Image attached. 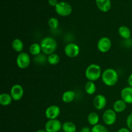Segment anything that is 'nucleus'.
<instances>
[{
    "label": "nucleus",
    "mask_w": 132,
    "mask_h": 132,
    "mask_svg": "<svg viewBox=\"0 0 132 132\" xmlns=\"http://www.w3.org/2000/svg\"><path fill=\"white\" fill-rule=\"evenodd\" d=\"M16 64L20 69H26L31 63V58L29 54L24 52L19 53L16 57Z\"/></svg>",
    "instance_id": "nucleus-5"
},
{
    "label": "nucleus",
    "mask_w": 132,
    "mask_h": 132,
    "mask_svg": "<svg viewBox=\"0 0 132 132\" xmlns=\"http://www.w3.org/2000/svg\"><path fill=\"white\" fill-rule=\"evenodd\" d=\"M10 94L12 97L13 101H18L23 98L24 95V89L21 85L15 84L12 86Z\"/></svg>",
    "instance_id": "nucleus-11"
},
{
    "label": "nucleus",
    "mask_w": 132,
    "mask_h": 132,
    "mask_svg": "<svg viewBox=\"0 0 132 132\" xmlns=\"http://www.w3.org/2000/svg\"><path fill=\"white\" fill-rule=\"evenodd\" d=\"M85 92L88 94V95H94L97 91V86L96 85L94 82L90 81H88L85 84Z\"/></svg>",
    "instance_id": "nucleus-20"
},
{
    "label": "nucleus",
    "mask_w": 132,
    "mask_h": 132,
    "mask_svg": "<svg viewBox=\"0 0 132 132\" xmlns=\"http://www.w3.org/2000/svg\"><path fill=\"white\" fill-rule=\"evenodd\" d=\"M58 1L57 0H48V4L52 6H54L55 7L58 3Z\"/></svg>",
    "instance_id": "nucleus-29"
},
{
    "label": "nucleus",
    "mask_w": 132,
    "mask_h": 132,
    "mask_svg": "<svg viewBox=\"0 0 132 132\" xmlns=\"http://www.w3.org/2000/svg\"><path fill=\"white\" fill-rule=\"evenodd\" d=\"M63 124L57 119L48 120L45 123V130L48 132H59L62 129Z\"/></svg>",
    "instance_id": "nucleus-9"
},
{
    "label": "nucleus",
    "mask_w": 132,
    "mask_h": 132,
    "mask_svg": "<svg viewBox=\"0 0 132 132\" xmlns=\"http://www.w3.org/2000/svg\"><path fill=\"white\" fill-rule=\"evenodd\" d=\"M118 33L120 37H122L123 39L126 40L131 38V32L130 28L125 25L121 26L118 29Z\"/></svg>",
    "instance_id": "nucleus-16"
},
{
    "label": "nucleus",
    "mask_w": 132,
    "mask_h": 132,
    "mask_svg": "<svg viewBox=\"0 0 132 132\" xmlns=\"http://www.w3.org/2000/svg\"><path fill=\"white\" fill-rule=\"evenodd\" d=\"M55 11L61 16L67 17L72 14V6L66 1H60L55 6Z\"/></svg>",
    "instance_id": "nucleus-4"
},
{
    "label": "nucleus",
    "mask_w": 132,
    "mask_h": 132,
    "mask_svg": "<svg viewBox=\"0 0 132 132\" xmlns=\"http://www.w3.org/2000/svg\"><path fill=\"white\" fill-rule=\"evenodd\" d=\"M12 48L16 52H22L24 48V43L20 39L15 38L12 42Z\"/></svg>",
    "instance_id": "nucleus-19"
},
{
    "label": "nucleus",
    "mask_w": 132,
    "mask_h": 132,
    "mask_svg": "<svg viewBox=\"0 0 132 132\" xmlns=\"http://www.w3.org/2000/svg\"><path fill=\"white\" fill-rule=\"evenodd\" d=\"M92 132H108V130L104 125L98 124L93 126L92 128Z\"/></svg>",
    "instance_id": "nucleus-27"
},
{
    "label": "nucleus",
    "mask_w": 132,
    "mask_h": 132,
    "mask_svg": "<svg viewBox=\"0 0 132 132\" xmlns=\"http://www.w3.org/2000/svg\"><path fill=\"white\" fill-rule=\"evenodd\" d=\"M13 99L11 95L8 93H2L0 95V104L3 106H7L11 104Z\"/></svg>",
    "instance_id": "nucleus-18"
},
{
    "label": "nucleus",
    "mask_w": 132,
    "mask_h": 132,
    "mask_svg": "<svg viewBox=\"0 0 132 132\" xmlns=\"http://www.w3.org/2000/svg\"><path fill=\"white\" fill-rule=\"evenodd\" d=\"M76 98V93L73 90H67L65 91L62 95V101L64 103H70Z\"/></svg>",
    "instance_id": "nucleus-17"
},
{
    "label": "nucleus",
    "mask_w": 132,
    "mask_h": 132,
    "mask_svg": "<svg viewBox=\"0 0 132 132\" xmlns=\"http://www.w3.org/2000/svg\"><path fill=\"white\" fill-rule=\"evenodd\" d=\"M87 121L90 125L93 126H95L99 124V116L96 112H90L88 116Z\"/></svg>",
    "instance_id": "nucleus-21"
},
{
    "label": "nucleus",
    "mask_w": 132,
    "mask_h": 132,
    "mask_svg": "<svg viewBox=\"0 0 132 132\" xmlns=\"http://www.w3.org/2000/svg\"><path fill=\"white\" fill-rule=\"evenodd\" d=\"M62 130L64 132H76L77 127L73 122L71 121H67L63 123Z\"/></svg>",
    "instance_id": "nucleus-22"
},
{
    "label": "nucleus",
    "mask_w": 132,
    "mask_h": 132,
    "mask_svg": "<svg viewBox=\"0 0 132 132\" xmlns=\"http://www.w3.org/2000/svg\"><path fill=\"white\" fill-rule=\"evenodd\" d=\"M121 97L127 104H132V87L128 86L123 88L121 91Z\"/></svg>",
    "instance_id": "nucleus-13"
},
{
    "label": "nucleus",
    "mask_w": 132,
    "mask_h": 132,
    "mask_svg": "<svg viewBox=\"0 0 132 132\" xmlns=\"http://www.w3.org/2000/svg\"><path fill=\"white\" fill-rule=\"evenodd\" d=\"M107 104V99L104 95L98 94L93 99V105L97 110H102L106 107Z\"/></svg>",
    "instance_id": "nucleus-12"
},
{
    "label": "nucleus",
    "mask_w": 132,
    "mask_h": 132,
    "mask_svg": "<svg viewBox=\"0 0 132 132\" xmlns=\"http://www.w3.org/2000/svg\"><path fill=\"white\" fill-rule=\"evenodd\" d=\"M117 132H131L128 128H121L117 131Z\"/></svg>",
    "instance_id": "nucleus-32"
},
{
    "label": "nucleus",
    "mask_w": 132,
    "mask_h": 132,
    "mask_svg": "<svg viewBox=\"0 0 132 132\" xmlns=\"http://www.w3.org/2000/svg\"><path fill=\"white\" fill-rule=\"evenodd\" d=\"M47 57L48 55L43 53V54H40L35 56L34 57V61L36 64L43 65V64H45L47 62Z\"/></svg>",
    "instance_id": "nucleus-24"
},
{
    "label": "nucleus",
    "mask_w": 132,
    "mask_h": 132,
    "mask_svg": "<svg viewBox=\"0 0 132 132\" xmlns=\"http://www.w3.org/2000/svg\"><path fill=\"white\" fill-rule=\"evenodd\" d=\"M103 121L107 126H112L117 121V113L113 109H107L103 114Z\"/></svg>",
    "instance_id": "nucleus-7"
},
{
    "label": "nucleus",
    "mask_w": 132,
    "mask_h": 132,
    "mask_svg": "<svg viewBox=\"0 0 132 132\" xmlns=\"http://www.w3.org/2000/svg\"><path fill=\"white\" fill-rule=\"evenodd\" d=\"M97 7L103 12H107L112 7L111 0H95Z\"/></svg>",
    "instance_id": "nucleus-14"
},
{
    "label": "nucleus",
    "mask_w": 132,
    "mask_h": 132,
    "mask_svg": "<svg viewBox=\"0 0 132 132\" xmlns=\"http://www.w3.org/2000/svg\"><path fill=\"white\" fill-rule=\"evenodd\" d=\"M61 113V109L59 106L52 104L47 107L45 110V117L48 120L55 119L59 116Z\"/></svg>",
    "instance_id": "nucleus-10"
},
{
    "label": "nucleus",
    "mask_w": 132,
    "mask_h": 132,
    "mask_svg": "<svg viewBox=\"0 0 132 132\" xmlns=\"http://www.w3.org/2000/svg\"><path fill=\"white\" fill-rule=\"evenodd\" d=\"M64 52L68 57H77L80 53V47L76 43H70L64 46Z\"/></svg>",
    "instance_id": "nucleus-6"
},
{
    "label": "nucleus",
    "mask_w": 132,
    "mask_h": 132,
    "mask_svg": "<svg viewBox=\"0 0 132 132\" xmlns=\"http://www.w3.org/2000/svg\"><path fill=\"white\" fill-rule=\"evenodd\" d=\"M126 126L130 130L132 131V113L129 114L126 118Z\"/></svg>",
    "instance_id": "nucleus-28"
},
{
    "label": "nucleus",
    "mask_w": 132,
    "mask_h": 132,
    "mask_svg": "<svg viewBox=\"0 0 132 132\" xmlns=\"http://www.w3.org/2000/svg\"><path fill=\"white\" fill-rule=\"evenodd\" d=\"M127 104L122 99H118L113 103V110L116 113H122L126 109Z\"/></svg>",
    "instance_id": "nucleus-15"
},
{
    "label": "nucleus",
    "mask_w": 132,
    "mask_h": 132,
    "mask_svg": "<svg viewBox=\"0 0 132 132\" xmlns=\"http://www.w3.org/2000/svg\"><path fill=\"white\" fill-rule=\"evenodd\" d=\"M101 68L97 64H91L88 66L85 70V77L88 81H96L102 76Z\"/></svg>",
    "instance_id": "nucleus-3"
},
{
    "label": "nucleus",
    "mask_w": 132,
    "mask_h": 132,
    "mask_svg": "<svg viewBox=\"0 0 132 132\" xmlns=\"http://www.w3.org/2000/svg\"><path fill=\"white\" fill-rule=\"evenodd\" d=\"M60 61V57L58 54L54 53L48 55L47 62L51 65H56Z\"/></svg>",
    "instance_id": "nucleus-25"
},
{
    "label": "nucleus",
    "mask_w": 132,
    "mask_h": 132,
    "mask_svg": "<svg viewBox=\"0 0 132 132\" xmlns=\"http://www.w3.org/2000/svg\"><path fill=\"white\" fill-rule=\"evenodd\" d=\"M128 84V86H130V87H132V73L128 77L127 79Z\"/></svg>",
    "instance_id": "nucleus-31"
},
{
    "label": "nucleus",
    "mask_w": 132,
    "mask_h": 132,
    "mask_svg": "<svg viewBox=\"0 0 132 132\" xmlns=\"http://www.w3.org/2000/svg\"><path fill=\"white\" fill-rule=\"evenodd\" d=\"M40 45L41 46L42 52L46 55L55 53V50L57 48V43L56 40L50 36L44 37L41 41Z\"/></svg>",
    "instance_id": "nucleus-2"
},
{
    "label": "nucleus",
    "mask_w": 132,
    "mask_h": 132,
    "mask_svg": "<svg viewBox=\"0 0 132 132\" xmlns=\"http://www.w3.org/2000/svg\"><path fill=\"white\" fill-rule=\"evenodd\" d=\"M36 132H48V131H46V130H45V129H44V130H43V129H41V130H37V131Z\"/></svg>",
    "instance_id": "nucleus-33"
},
{
    "label": "nucleus",
    "mask_w": 132,
    "mask_h": 132,
    "mask_svg": "<svg viewBox=\"0 0 132 132\" xmlns=\"http://www.w3.org/2000/svg\"><path fill=\"white\" fill-rule=\"evenodd\" d=\"M101 79L103 83L106 86H113L118 82L119 74L117 71L113 68H107L103 72Z\"/></svg>",
    "instance_id": "nucleus-1"
},
{
    "label": "nucleus",
    "mask_w": 132,
    "mask_h": 132,
    "mask_svg": "<svg viewBox=\"0 0 132 132\" xmlns=\"http://www.w3.org/2000/svg\"><path fill=\"white\" fill-rule=\"evenodd\" d=\"M112 43L110 39L108 37H102L97 42V49L100 52L106 53L112 48Z\"/></svg>",
    "instance_id": "nucleus-8"
},
{
    "label": "nucleus",
    "mask_w": 132,
    "mask_h": 132,
    "mask_svg": "<svg viewBox=\"0 0 132 132\" xmlns=\"http://www.w3.org/2000/svg\"><path fill=\"white\" fill-rule=\"evenodd\" d=\"M79 132H92V129H90L89 127H87V126H85L81 129Z\"/></svg>",
    "instance_id": "nucleus-30"
},
{
    "label": "nucleus",
    "mask_w": 132,
    "mask_h": 132,
    "mask_svg": "<svg viewBox=\"0 0 132 132\" xmlns=\"http://www.w3.org/2000/svg\"><path fill=\"white\" fill-rule=\"evenodd\" d=\"M41 46L40 43H34L32 44L29 47V52L33 56H36V55H39V54H41Z\"/></svg>",
    "instance_id": "nucleus-23"
},
{
    "label": "nucleus",
    "mask_w": 132,
    "mask_h": 132,
    "mask_svg": "<svg viewBox=\"0 0 132 132\" xmlns=\"http://www.w3.org/2000/svg\"><path fill=\"white\" fill-rule=\"evenodd\" d=\"M48 24L49 27L51 29L55 30L58 28L59 25V22L57 18H51L49 19L48 21Z\"/></svg>",
    "instance_id": "nucleus-26"
}]
</instances>
